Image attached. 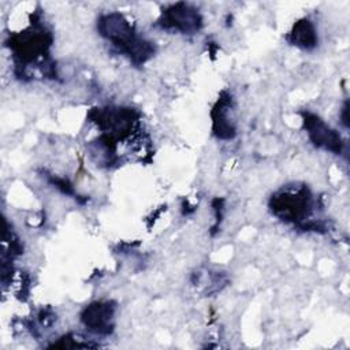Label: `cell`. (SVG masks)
Instances as JSON below:
<instances>
[{
    "label": "cell",
    "instance_id": "cell-1",
    "mask_svg": "<svg viewBox=\"0 0 350 350\" xmlns=\"http://www.w3.org/2000/svg\"><path fill=\"white\" fill-rule=\"evenodd\" d=\"M98 33L112 42L119 52L124 53L134 64L139 66L154 53L152 42L139 37L130 22L119 12H109L97 21Z\"/></svg>",
    "mask_w": 350,
    "mask_h": 350
},
{
    "label": "cell",
    "instance_id": "cell-2",
    "mask_svg": "<svg viewBox=\"0 0 350 350\" xmlns=\"http://www.w3.org/2000/svg\"><path fill=\"white\" fill-rule=\"evenodd\" d=\"M271 211L284 221L294 223L305 231H317L319 224L309 217L313 212V197L306 186L286 187L271 197Z\"/></svg>",
    "mask_w": 350,
    "mask_h": 350
},
{
    "label": "cell",
    "instance_id": "cell-3",
    "mask_svg": "<svg viewBox=\"0 0 350 350\" xmlns=\"http://www.w3.org/2000/svg\"><path fill=\"white\" fill-rule=\"evenodd\" d=\"M51 34L41 26H33L23 33L21 31L12 36L10 38V49L14 52L16 67L23 68L31 62L44 59L51 46Z\"/></svg>",
    "mask_w": 350,
    "mask_h": 350
},
{
    "label": "cell",
    "instance_id": "cell-4",
    "mask_svg": "<svg viewBox=\"0 0 350 350\" xmlns=\"http://www.w3.org/2000/svg\"><path fill=\"white\" fill-rule=\"evenodd\" d=\"M163 29L178 30L185 34H194L201 29L202 19L200 12L186 3H178L163 11L159 21Z\"/></svg>",
    "mask_w": 350,
    "mask_h": 350
},
{
    "label": "cell",
    "instance_id": "cell-5",
    "mask_svg": "<svg viewBox=\"0 0 350 350\" xmlns=\"http://www.w3.org/2000/svg\"><path fill=\"white\" fill-rule=\"evenodd\" d=\"M304 126L313 145L329 150L335 154L342 153L343 142L340 135L329 126H327L319 116L309 112L304 113Z\"/></svg>",
    "mask_w": 350,
    "mask_h": 350
},
{
    "label": "cell",
    "instance_id": "cell-6",
    "mask_svg": "<svg viewBox=\"0 0 350 350\" xmlns=\"http://www.w3.org/2000/svg\"><path fill=\"white\" fill-rule=\"evenodd\" d=\"M113 313L115 305L112 302L97 301L83 309L81 320L89 329L101 335H108L113 329Z\"/></svg>",
    "mask_w": 350,
    "mask_h": 350
},
{
    "label": "cell",
    "instance_id": "cell-7",
    "mask_svg": "<svg viewBox=\"0 0 350 350\" xmlns=\"http://www.w3.org/2000/svg\"><path fill=\"white\" fill-rule=\"evenodd\" d=\"M213 133L220 139H231L235 135V123L232 116V98L223 92L212 109Z\"/></svg>",
    "mask_w": 350,
    "mask_h": 350
},
{
    "label": "cell",
    "instance_id": "cell-8",
    "mask_svg": "<svg viewBox=\"0 0 350 350\" xmlns=\"http://www.w3.org/2000/svg\"><path fill=\"white\" fill-rule=\"evenodd\" d=\"M287 41L291 45L299 46L302 49H312L316 46L317 42V36L313 23L309 19H302L298 21L293 30L287 36Z\"/></svg>",
    "mask_w": 350,
    "mask_h": 350
}]
</instances>
